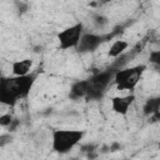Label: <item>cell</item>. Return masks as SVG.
Here are the masks:
<instances>
[{"label":"cell","mask_w":160,"mask_h":160,"mask_svg":"<svg viewBox=\"0 0 160 160\" xmlns=\"http://www.w3.org/2000/svg\"><path fill=\"white\" fill-rule=\"evenodd\" d=\"M18 125H19V120H18V119H14V120H12V122H11V124L9 125V128H8V129H9V132L15 131V129H16V126H18Z\"/></svg>","instance_id":"cell-16"},{"label":"cell","mask_w":160,"mask_h":160,"mask_svg":"<svg viewBox=\"0 0 160 160\" xmlns=\"http://www.w3.org/2000/svg\"><path fill=\"white\" fill-rule=\"evenodd\" d=\"M82 136V130L55 129L51 135V149L58 154H68L80 142Z\"/></svg>","instance_id":"cell-2"},{"label":"cell","mask_w":160,"mask_h":160,"mask_svg":"<svg viewBox=\"0 0 160 160\" xmlns=\"http://www.w3.org/2000/svg\"><path fill=\"white\" fill-rule=\"evenodd\" d=\"M32 60L29 58L21 59V60H15L11 62V72L14 76H26L30 74L32 69Z\"/></svg>","instance_id":"cell-8"},{"label":"cell","mask_w":160,"mask_h":160,"mask_svg":"<svg viewBox=\"0 0 160 160\" xmlns=\"http://www.w3.org/2000/svg\"><path fill=\"white\" fill-rule=\"evenodd\" d=\"M94 22L96 24V26H104L105 24H108V19L105 18V16H102V15H96L95 18H94Z\"/></svg>","instance_id":"cell-15"},{"label":"cell","mask_w":160,"mask_h":160,"mask_svg":"<svg viewBox=\"0 0 160 160\" xmlns=\"http://www.w3.org/2000/svg\"><path fill=\"white\" fill-rule=\"evenodd\" d=\"M84 34L82 22H76L58 34V42L61 50H69L78 48L81 35Z\"/></svg>","instance_id":"cell-5"},{"label":"cell","mask_w":160,"mask_h":160,"mask_svg":"<svg viewBox=\"0 0 160 160\" xmlns=\"http://www.w3.org/2000/svg\"><path fill=\"white\" fill-rule=\"evenodd\" d=\"M135 100L134 95H125V96H114L111 99V110L119 115H126L129 112L130 106Z\"/></svg>","instance_id":"cell-7"},{"label":"cell","mask_w":160,"mask_h":160,"mask_svg":"<svg viewBox=\"0 0 160 160\" xmlns=\"http://www.w3.org/2000/svg\"><path fill=\"white\" fill-rule=\"evenodd\" d=\"M12 120H14V116L11 114H9V112L2 114V115H0V126L9 128V125L12 122Z\"/></svg>","instance_id":"cell-12"},{"label":"cell","mask_w":160,"mask_h":160,"mask_svg":"<svg viewBox=\"0 0 160 160\" xmlns=\"http://www.w3.org/2000/svg\"><path fill=\"white\" fill-rule=\"evenodd\" d=\"M72 160H79V159H72Z\"/></svg>","instance_id":"cell-17"},{"label":"cell","mask_w":160,"mask_h":160,"mask_svg":"<svg viewBox=\"0 0 160 160\" xmlns=\"http://www.w3.org/2000/svg\"><path fill=\"white\" fill-rule=\"evenodd\" d=\"M35 75L0 78V102L5 105H14L18 100L29 95L34 82Z\"/></svg>","instance_id":"cell-1"},{"label":"cell","mask_w":160,"mask_h":160,"mask_svg":"<svg viewBox=\"0 0 160 160\" xmlns=\"http://www.w3.org/2000/svg\"><path fill=\"white\" fill-rule=\"evenodd\" d=\"M150 62L154 65H160V51L154 50L150 52Z\"/></svg>","instance_id":"cell-14"},{"label":"cell","mask_w":160,"mask_h":160,"mask_svg":"<svg viewBox=\"0 0 160 160\" xmlns=\"http://www.w3.org/2000/svg\"><path fill=\"white\" fill-rule=\"evenodd\" d=\"M12 135L10 134V132H5V134H1L0 135V148H4V146H6V145H9V144H11L12 142Z\"/></svg>","instance_id":"cell-13"},{"label":"cell","mask_w":160,"mask_h":160,"mask_svg":"<svg viewBox=\"0 0 160 160\" xmlns=\"http://www.w3.org/2000/svg\"><path fill=\"white\" fill-rule=\"evenodd\" d=\"M115 70H106V71H100L91 76L89 81V91L88 96L91 99H99L104 95L106 91L108 86L110 85L112 78H114Z\"/></svg>","instance_id":"cell-4"},{"label":"cell","mask_w":160,"mask_h":160,"mask_svg":"<svg viewBox=\"0 0 160 160\" xmlns=\"http://www.w3.org/2000/svg\"><path fill=\"white\" fill-rule=\"evenodd\" d=\"M145 69V65H135L131 68H122L115 70L112 81L119 90H134Z\"/></svg>","instance_id":"cell-3"},{"label":"cell","mask_w":160,"mask_h":160,"mask_svg":"<svg viewBox=\"0 0 160 160\" xmlns=\"http://www.w3.org/2000/svg\"><path fill=\"white\" fill-rule=\"evenodd\" d=\"M102 36L98 35V34H92V32H84L80 38L79 45H78V50L81 52H86V51H94L95 49H98V46L102 42Z\"/></svg>","instance_id":"cell-6"},{"label":"cell","mask_w":160,"mask_h":160,"mask_svg":"<svg viewBox=\"0 0 160 160\" xmlns=\"http://www.w3.org/2000/svg\"><path fill=\"white\" fill-rule=\"evenodd\" d=\"M88 91H89V81L88 80H79L71 85L70 96L72 99L84 98V96H88Z\"/></svg>","instance_id":"cell-10"},{"label":"cell","mask_w":160,"mask_h":160,"mask_svg":"<svg viewBox=\"0 0 160 160\" xmlns=\"http://www.w3.org/2000/svg\"><path fill=\"white\" fill-rule=\"evenodd\" d=\"M128 48H129V42H128L126 40L116 39V40H114V41L111 42L108 54H109L110 58L116 59V58L121 56L122 54H125V51L128 50Z\"/></svg>","instance_id":"cell-9"},{"label":"cell","mask_w":160,"mask_h":160,"mask_svg":"<svg viewBox=\"0 0 160 160\" xmlns=\"http://www.w3.org/2000/svg\"><path fill=\"white\" fill-rule=\"evenodd\" d=\"M159 108H160V99L159 98H151L148 99L142 110L145 115H152V114H158L159 112Z\"/></svg>","instance_id":"cell-11"}]
</instances>
